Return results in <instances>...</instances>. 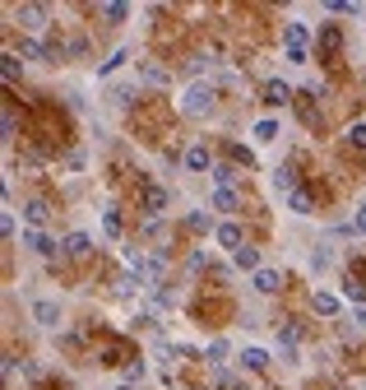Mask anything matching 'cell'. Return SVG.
<instances>
[{
  "label": "cell",
  "instance_id": "cell-1",
  "mask_svg": "<svg viewBox=\"0 0 366 390\" xmlns=\"http://www.w3.org/2000/svg\"><path fill=\"white\" fill-rule=\"evenodd\" d=\"M181 112L185 116H204V112H214V89L209 84H190L181 98Z\"/></svg>",
  "mask_w": 366,
  "mask_h": 390
},
{
  "label": "cell",
  "instance_id": "cell-2",
  "mask_svg": "<svg viewBox=\"0 0 366 390\" xmlns=\"http://www.w3.org/2000/svg\"><path fill=\"white\" fill-rule=\"evenodd\" d=\"M167 204H172V190L167 186H158V181H149V186H144V209H149V219L167 214Z\"/></svg>",
  "mask_w": 366,
  "mask_h": 390
},
{
  "label": "cell",
  "instance_id": "cell-3",
  "mask_svg": "<svg viewBox=\"0 0 366 390\" xmlns=\"http://www.w3.org/2000/svg\"><path fill=\"white\" fill-rule=\"evenodd\" d=\"M181 163H185V172H214V154H209L204 144H190Z\"/></svg>",
  "mask_w": 366,
  "mask_h": 390
},
{
  "label": "cell",
  "instance_id": "cell-4",
  "mask_svg": "<svg viewBox=\"0 0 366 390\" xmlns=\"http://www.w3.org/2000/svg\"><path fill=\"white\" fill-rule=\"evenodd\" d=\"M269 181H274V190L292 195V190H297V168H292V163H283V168H274V172H269Z\"/></svg>",
  "mask_w": 366,
  "mask_h": 390
},
{
  "label": "cell",
  "instance_id": "cell-5",
  "mask_svg": "<svg viewBox=\"0 0 366 390\" xmlns=\"http://www.w3.org/2000/svg\"><path fill=\"white\" fill-rule=\"evenodd\" d=\"M61 251H65V256H75V260H84V256L93 251V237H89V233H70V237L61 242Z\"/></svg>",
  "mask_w": 366,
  "mask_h": 390
},
{
  "label": "cell",
  "instance_id": "cell-6",
  "mask_svg": "<svg viewBox=\"0 0 366 390\" xmlns=\"http://www.w3.org/2000/svg\"><path fill=\"white\" fill-rule=\"evenodd\" d=\"M214 237H218V247H228L232 256L246 247V242H241V228H237V223H218V233H214Z\"/></svg>",
  "mask_w": 366,
  "mask_h": 390
},
{
  "label": "cell",
  "instance_id": "cell-7",
  "mask_svg": "<svg viewBox=\"0 0 366 390\" xmlns=\"http://www.w3.org/2000/svg\"><path fill=\"white\" fill-rule=\"evenodd\" d=\"M264 103H269V107H283V103H292V89L283 79H269V84H264Z\"/></svg>",
  "mask_w": 366,
  "mask_h": 390
},
{
  "label": "cell",
  "instance_id": "cell-8",
  "mask_svg": "<svg viewBox=\"0 0 366 390\" xmlns=\"http://www.w3.org/2000/svg\"><path fill=\"white\" fill-rule=\"evenodd\" d=\"M250 283H255V293H264V297H269V293H278V288H283V274H278V269H259V274H255Z\"/></svg>",
  "mask_w": 366,
  "mask_h": 390
},
{
  "label": "cell",
  "instance_id": "cell-9",
  "mask_svg": "<svg viewBox=\"0 0 366 390\" xmlns=\"http://www.w3.org/2000/svg\"><path fill=\"white\" fill-rule=\"evenodd\" d=\"M24 247H33L37 256H56V251H61V247H56V242H51L46 233H37V228H33V233H24Z\"/></svg>",
  "mask_w": 366,
  "mask_h": 390
},
{
  "label": "cell",
  "instance_id": "cell-10",
  "mask_svg": "<svg viewBox=\"0 0 366 390\" xmlns=\"http://www.w3.org/2000/svg\"><path fill=\"white\" fill-rule=\"evenodd\" d=\"M19 56H24V61H51V47H42V42L24 37V42H19Z\"/></svg>",
  "mask_w": 366,
  "mask_h": 390
},
{
  "label": "cell",
  "instance_id": "cell-11",
  "mask_svg": "<svg viewBox=\"0 0 366 390\" xmlns=\"http://www.w3.org/2000/svg\"><path fill=\"white\" fill-rule=\"evenodd\" d=\"M33 321H37V326H56V321H61L56 302H33Z\"/></svg>",
  "mask_w": 366,
  "mask_h": 390
},
{
  "label": "cell",
  "instance_id": "cell-12",
  "mask_svg": "<svg viewBox=\"0 0 366 390\" xmlns=\"http://www.w3.org/2000/svg\"><path fill=\"white\" fill-rule=\"evenodd\" d=\"M338 42H343V37H338V28H334V24H324V28H320V51L329 56V61L338 56Z\"/></svg>",
  "mask_w": 366,
  "mask_h": 390
},
{
  "label": "cell",
  "instance_id": "cell-13",
  "mask_svg": "<svg viewBox=\"0 0 366 390\" xmlns=\"http://www.w3.org/2000/svg\"><path fill=\"white\" fill-rule=\"evenodd\" d=\"M42 19H46L42 5H19V24L24 28H42Z\"/></svg>",
  "mask_w": 366,
  "mask_h": 390
},
{
  "label": "cell",
  "instance_id": "cell-14",
  "mask_svg": "<svg viewBox=\"0 0 366 390\" xmlns=\"http://www.w3.org/2000/svg\"><path fill=\"white\" fill-rule=\"evenodd\" d=\"M283 42H288V51H306V24H288Z\"/></svg>",
  "mask_w": 366,
  "mask_h": 390
},
{
  "label": "cell",
  "instance_id": "cell-15",
  "mask_svg": "<svg viewBox=\"0 0 366 390\" xmlns=\"http://www.w3.org/2000/svg\"><path fill=\"white\" fill-rule=\"evenodd\" d=\"M98 15L107 19V24H121V19H130V5H121V0H107V5H98Z\"/></svg>",
  "mask_w": 366,
  "mask_h": 390
},
{
  "label": "cell",
  "instance_id": "cell-16",
  "mask_svg": "<svg viewBox=\"0 0 366 390\" xmlns=\"http://www.w3.org/2000/svg\"><path fill=\"white\" fill-rule=\"evenodd\" d=\"M241 172H237V163H218L214 168V181H218V190H232V181H237Z\"/></svg>",
  "mask_w": 366,
  "mask_h": 390
},
{
  "label": "cell",
  "instance_id": "cell-17",
  "mask_svg": "<svg viewBox=\"0 0 366 390\" xmlns=\"http://www.w3.org/2000/svg\"><path fill=\"white\" fill-rule=\"evenodd\" d=\"M232 260H237V269H250V274H259V251H255V247H241Z\"/></svg>",
  "mask_w": 366,
  "mask_h": 390
},
{
  "label": "cell",
  "instance_id": "cell-18",
  "mask_svg": "<svg viewBox=\"0 0 366 390\" xmlns=\"http://www.w3.org/2000/svg\"><path fill=\"white\" fill-rule=\"evenodd\" d=\"M288 209H292V214H315V200H311L306 190H292V195H288Z\"/></svg>",
  "mask_w": 366,
  "mask_h": 390
},
{
  "label": "cell",
  "instance_id": "cell-19",
  "mask_svg": "<svg viewBox=\"0 0 366 390\" xmlns=\"http://www.w3.org/2000/svg\"><path fill=\"white\" fill-rule=\"evenodd\" d=\"M241 362L250 372H264V367H269V353H264V348H241Z\"/></svg>",
  "mask_w": 366,
  "mask_h": 390
},
{
  "label": "cell",
  "instance_id": "cell-20",
  "mask_svg": "<svg viewBox=\"0 0 366 390\" xmlns=\"http://www.w3.org/2000/svg\"><path fill=\"white\" fill-rule=\"evenodd\" d=\"M214 386H223V390H250L246 381H237V376H232L228 367H214Z\"/></svg>",
  "mask_w": 366,
  "mask_h": 390
},
{
  "label": "cell",
  "instance_id": "cell-21",
  "mask_svg": "<svg viewBox=\"0 0 366 390\" xmlns=\"http://www.w3.org/2000/svg\"><path fill=\"white\" fill-rule=\"evenodd\" d=\"M311 307H315L320 316H334L338 312V297L334 293H315V297H311Z\"/></svg>",
  "mask_w": 366,
  "mask_h": 390
},
{
  "label": "cell",
  "instance_id": "cell-22",
  "mask_svg": "<svg viewBox=\"0 0 366 390\" xmlns=\"http://www.w3.org/2000/svg\"><path fill=\"white\" fill-rule=\"evenodd\" d=\"M204 358L214 362V367H223V362H228V339H214L209 348H204Z\"/></svg>",
  "mask_w": 366,
  "mask_h": 390
},
{
  "label": "cell",
  "instance_id": "cell-23",
  "mask_svg": "<svg viewBox=\"0 0 366 390\" xmlns=\"http://www.w3.org/2000/svg\"><path fill=\"white\" fill-rule=\"evenodd\" d=\"M237 190H214V209H223V214H232V209H237Z\"/></svg>",
  "mask_w": 366,
  "mask_h": 390
},
{
  "label": "cell",
  "instance_id": "cell-24",
  "mask_svg": "<svg viewBox=\"0 0 366 390\" xmlns=\"http://www.w3.org/2000/svg\"><path fill=\"white\" fill-rule=\"evenodd\" d=\"M343 297H348V302H362V297H366V283L348 274V283H343Z\"/></svg>",
  "mask_w": 366,
  "mask_h": 390
},
{
  "label": "cell",
  "instance_id": "cell-25",
  "mask_svg": "<svg viewBox=\"0 0 366 390\" xmlns=\"http://www.w3.org/2000/svg\"><path fill=\"white\" fill-rule=\"evenodd\" d=\"M255 140H278V121L274 116H264V121L255 125Z\"/></svg>",
  "mask_w": 366,
  "mask_h": 390
},
{
  "label": "cell",
  "instance_id": "cell-26",
  "mask_svg": "<svg viewBox=\"0 0 366 390\" xmlns=\"http://www.w3.org/2000/svg\"><path fill=\"white\" fill-rule=\"evenodd\" d=\"M0 75H5V84H15L19 79V56H5V61H0Z\"/></svg>",
  "mask_w": 366,
  "mask_h": 390
},
{
  "label": "cell",
  "instance_id": "cell-27",
  "mask_svg": "<svg viewBox=\"0 0 366 390\" xmlns=\"http://www.w3.org/2000/svg\"><path fill=\"white\" fill-rule=\"evenodd\" d=\"M144 79H149V84H167V70L153 65V61H144Z\"/></svg>",
  "mask_w": 366,
  "mask_h": 390
},
{
  "label": "cell",
  "instance_id": "cell-28",
  "mask_svg": "<svg viewBox=\"0 0 366 390\" xmlns=\"http://www.w3.org/2000/svg\"><path fill=\"white\" fill-rule=\"evenodd\" d=\"M311 269L320 274V269H329V247H315L311 251Z\"/></svg>",
  "mask_w": 366,
  "mask_h": 390
},
{
  "label": "cell",
  "instance_id": "cell-29",
  "mask_svg": "<svg viewBox=\"0 0 366 390\" xmlns=\"http://www.w3.org/2000/svg\"><path fill=\"white\" fill-rule=\"evenodd\" d=\"M24 214H28V223H42L46 214H51V209H46L42 200H28V209H24Z\"/></svg>",
  "mask_w": 366,
  "mask_h": 390
},
{
  "label": "cell",
  "instance_id": "cell-30",
  "mask_svg": "<svg viewBox=\"0 0 366 390\" xmlns=\"http://www.w3.org/2000/svg\"><path fill=\"white\" fill-rule=\"evenodd\" d=\"M348 144H352V149H366V121H357L348 130Z\"/></svg>",
  "mask_w": 366,
  "mask_h": 390
},
{
  "label": "cell",
  "instance_id": "cell-31",
  "mask_svg": "<svg viewBox=\"0 0 366 390\" xmlns=\"http://www.w3.org/2000/svg\"><path fill=\"white\" fill-rule=\"evenodd\" d=\"M121 61H130V51H111V61H102V65H98V75H111V70H116Z\"/></svg>",
  "mask_w": 366,
  "mask_h": 390
},
{
  "label": "cell",
  "instance_id": "cell-32",
  "mask_svg": "<svg viewBox=\"0 0 366 390\" xmlns=\"http://www.w3.org/2000/svg\"><path fill=\"white\" fill-rule=\"evenodd\" d=\"M102 228H107L111 237H121V214H116V209H107V214H102Z\"/></svg>",
  "mask_w": 366,
  "mask_h": 390
},
{
  "label": "cell",
  "instance_id": "cell-33",
  "mask_svg": "<svg viewBox=\"0 0 366 390\" xmlns=\"http://www.w3.org/2000/svg\"><path fill=\"white\" fill-rule=\"evenodd\" d=\"M232 163H241V168H250V149H241V144H228Z\"/></svg>",
  "mask_w": 366,
  "mask_h": 390
},
{
  "label": "cell",
  "instance_id": "cell-34",
  "mask_svg": "<svg viewBox=\"0 0 366 390\" xmlns=\"http://www.w3.org/2000/svg\"><path fill=\"white\" fill-rule=\"evenodd\" d=\"M185 228H195V233H209V214H190Z\"/></svg>",
  "mask_w": 366,
  "mask_h": 390
},
{
  "label": "cell",
  "instance_id": "cell-35",
  "mask_svg": "<svg viewBox=\"0 0 366 390\" xmlns=\"http://www.w3.org/2000/svg\"><path fill=\"white\" fill-rule=\"evenodd\" d=\"M139 376H144V362H130V367H125V381H130V386H135Z\"/></svg>",
  "mask_w": 366,
  "mask_h": 390
},
{
  "label": "cell",
  "instance_id": "cell-36",
  "mask_svg": "<svg viewBox=\"0 0 366 390\" xmlns=\"http://www.w3.org/2000/svg\"><path fill=\"white\" fill-rule=\"evenodd\" d=\"M352 228H357V233H366V204H357V219H352Z\"/></svg>",
  "mask_w": 366,
  "mask_h": 390
},
{
  "label": "cell",
  "instance_id": "cell-37",
  "mask_svg": "<svg viewBox=\"0 0 366 390\" xmlns=\"http://www.w3.org/2000/svg\"><path fill=\"white\" fill-rule=\"evenodd\" d=\"M352 321H357V326L366 330V307H357V316H352Z\"/></svg>",
  "mask_w": 366,
  "mask_h": 390
},
{
  "label": "cell",
  "instance_id": "cell-38",
  "mask_svg": "<svg viewBox=\"0 0 366 390\" xmlns=\"http://www.w3.org/2000/svg\"><path fill=\"white\" fill-rule=\"evenodd\" d=\"M362 390H366V381H362Z\"/></svg>",
  "mask_w": 366,
  "mask_h": 390
}]
</instances>
